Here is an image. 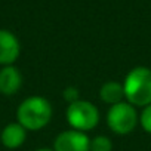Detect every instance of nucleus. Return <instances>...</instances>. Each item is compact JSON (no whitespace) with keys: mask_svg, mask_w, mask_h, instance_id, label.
Returning <instances> with one entry per match:
<instances>
[{"mask_svg":"<svg viewBox=\"0 0 151 151\" xmlns=\"http://www.w3.org/2000/svg\"><path fill=\"white\" fill-rule=\"evenodd\" d=\"M52 117V107L42 96H30L21 102L17 110L18 123L27 130H40Z\"/></svg>","mask_w":151,"mask_h":151,"instance_id":"obj_1","label":"nucleus"},{"mask_svg":"<svg viewBox=\"0 0 151 151\" xmlns=\"http://www.w3.org/2000/svg\"><path fill=\"white\" fill-rule=\"evenodd\" d=\"M124 96L132 105L147 107L151 104V70L136 67L130 70L123 83Z\"/></svg>","mask_w":151,"mask_h":151,"instance_id":"obj_2","label":"nucleus"},{"mask_svg":"<svg viewBox=\"0 0 151 151\" xmlns=\"http://www.w3.org/2000/svg\"><path fill=\"white\" fill-rule=\"evenodd\" d=\"M67 120L76 130H91L98 124L99 113L93 104L89 101L79 99L68 105L67 108Z\"/></svg>","mask_w":151,"mask_h":151,"instance_id":"obj_3","label":"nucleus"},{"mask_svg":"<svg viewBox=\"0 0 151 151\" xmlns=\"http://www.w3.org/2000/svg\"><path fill=\"white\" fill-rule=\"evenodd\" d=\"M107 123L113 132L119 135H126L132 132L138 123L136 110L129 102L114 104L107 114Z\"/></svg>","mask_w":151,"mask_h":151,"instance_id":"obj_4","label":"nucleus"},{"mask_svg":"<svg viewBox=\"0 0 151 151\" xmlns=\"http://www.w3.org/2000/svg\"><path fill=\"white\" fill-rule=\"evenodd\" d=\"M53 151H91V139L80 130H65L55 138Z\"/></svg>","mask_w":151,"mask_h":151,"instance_id":"obj_5","label":"nucleus"},{"mask_svg":"<svg viewBox=\"0 0 151 151\" xmlns=\"http://www.w3.org/2000/svg\"><path fill=\"white\" fill-rule=\"evenodd\" d=\"M21 52V46L15 34L8 30H0V65H12Z\"/></svg>","mask_w":151,"mask_h":151,"instance_id":"obj_6","label":"nucleus"},{"mask_svg":"<svg viewBox=\"0 0 151 151\" xmlns=\"http://www.w3.org/2000/svg\"><path fill=\"white\" fill-rule=\"evenodd\" d=\"M22 85V76L14 65H6L0 70V93L11 96L19 91Z\"/></svg>","mask_w":151,"mask_h":151,"instance_id":"obj_7","label":"nucleus"},{"mask_svg":"<svg viewBox=\"0 0 151 151\" xmlns=\"http://www.w3.org/2000/svg\"><path fill=\"white\" fill-rule=\"evenodd\" d=\"M25 136H27L25 129L19 123H9L2 130L0 139H2V144L6 148H18L24 144Z\"/></svg>","mask_w":151,"mask_h":151,"instance_id":"obj_8","label":"nucleus"},{"mask_svg":"<svg viewBox=\"0 0 151 151\" xmlns=\"http://www.w3.org/2000/svg\"><path fill=\"white\" fill-rule=\"evenodd\" d=\"M124 96V91H123V85L117 83V82H108L105 83L101 91H99V98L107 102V104H119L122 102V98Z\"/></svg>","mask_w":151,"mask_h":151,"instance_id":"obj_9","label":"nucleus"},{"mask_svg":"<svg viewBox=\"0 0 151 151\" xmlns=\"http://www.w3.org/2000/svg\"><path fill=\"white\" fill-rule=\"evenodd\" d=\"M113 144L107 136H96L91 141V151H111Z\"/></svg>","mask_w":151,"mask_h":151,"instance_id":"obj_10","label":"nucleus"},{"mask_svg":"<svg viewBox=\"0 0 151 151\" xmlns=\"http://www.w3.org/2000/svg\"><path fill=\"white\" fill-rule=\"evenodd\" d=\"M141 124L145 132L151 133V104L144 108V111L141 114Z\"/></svg>","mask_w":151,"mask_h":151,"instance_id":"obj_11","label":"nucleus"},{"mask_svg":"<svg viewBox=\"0 0 151 151\" xmlns=\"http://www.w3.org/2000/svg\"><path fill=\"white\" fill-rule=\"evenodd\" d=\"M64 99L68 102V104H73L76 101L80 99V95H79V91L76 89L74 86H68L67 89H64V93H62Z\"/></svg>","mask_w":151,"mask_h":151,"instance_id":"obj_12","label":"nucleus"},{"mask_svg":"<svg viewBox=\"0 0 151 151\" xmlns=\"http://www.w3.org/2000/svg\"><path fill=\"white\" fill-rule=\"evenodd\" d=\"M37 151H53V150H49V148H40V150H37Z\"/></svg>","mask_w":151,"mask_h":151,"instance_id":"obj_13","label":"nucleus"}]
</instances>
